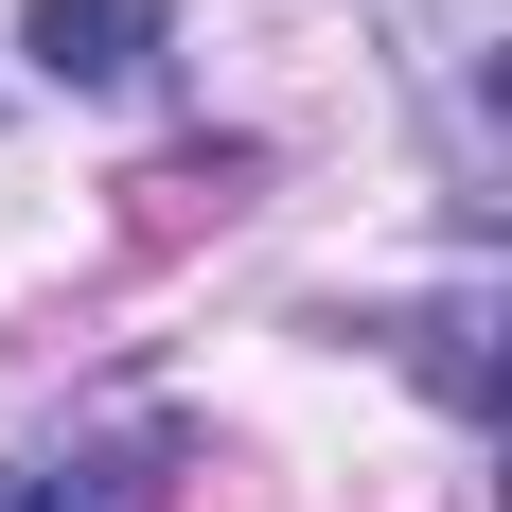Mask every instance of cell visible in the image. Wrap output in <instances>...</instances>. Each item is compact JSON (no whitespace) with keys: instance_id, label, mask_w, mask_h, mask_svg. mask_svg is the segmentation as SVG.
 Listing matches in <instances>:
<instances>
[{"instance_id":"5","label":"cell","mask_w":512,"mask_h":512,"mask_svg":"<svg viewBox=\"0 0 512 512\" xmlns=\"http://www.w3.org/2000/svg\"><path fill=\"white\" fill-rule=\"evenodd\" d=\"M18 53H36L53 89H124V71L159 53V0H36V18H18Z\"/></svg>"},{"instance_id":"1","label":"cell","mask_w":512,"mask_h":512,"mask_svg":"<svg viewBox=\"0 0 512 512\" xmlns=\"http://www.w3.org/2000/svg\"><path fill=\"white\" fill-rule=\"evenodd\" d=\"M389 18V53H407L424 124L460 159H512V0H371Z\"/></svg>"},{"instance_id":"2","label":"cell","mask_w":512,"mask_h":512,"mask_svg":"<svg viewBox=\"0 0 512 512\" xmlns=\"http://www.w3.org/2000/svg\"><path fill=\"white\" fill-rule=\"evenodd\" d=\"M177 460H195V424H177V407L53 424V442H18V460H0V512H159V495H177Z\"/></svg>"},{"instance_id":"4","label":"cell","mask_w":512,"mask_h":512,"mask_svg":"<svg viewBox=\"0 0 512 512\" xmlns=\"http://www.w3.org/2000/svg\"><path fill=\"white\" fill-rule=\"evenodd\" d=\"M248 177H265L248 142H177V159H142V177H124V248H195V230H230V212H248Z\"/></svg>"},{"instance_id":"3","label":"cell","mask_w":512,"mask_h":512,"mask_svg":"<svg viewBox=\"0 0 512 512\" xmlns=\"http://www.w3.org/2000/svg\"><path fill=\"white\" fill-rule=\"evenodd\" d=\"M389 336H407V371H424L460 424H495V442H512V301H477V283H460V301H407Z\"/></svg>"}]
</instances>
